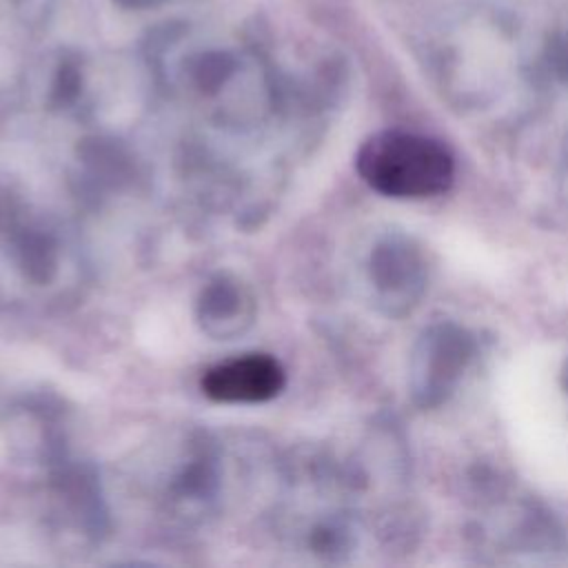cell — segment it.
<instances>
[{"mask_svg":"<svg viewBox=\"0 0 568 568\" xmlns=\"http://www.w3.org/2000/svg\"><path fill=\"white\" fill-rule=\"evenodd\" d=\"M355 169L373 191L397 200L439 195L455 178V162L444 144L406 131L371 135L355 155Z\"/></svg>","mask_w":568,"mask_h":568,"instance_id":"cell-1","label":"cell"},{"mask_svg":"<svg viewBox=\"0 0 568 568\" xmlns=\"http://www.w3.org/2000/svg\"><path fill=\"white\" fill-rule=\"evenodd\" d=\"M473 355L470 335L453 324L428 328L413 355V393L422 406L442 404Z\"/></svg>","mask_w":568,"mask_h":568,"instance_id":"cell-2","label":"cell"},{"mask_svg":"<svg viewBox=\"0 0 568 568\" xmlns=\"http://www.w3.org/2000/svg\"><path fill=\"white\" fill-rule=\"evenodd\" d=\"M286 384L280 359L268 353H244L213 364L202 375V393L222 404L268 402Z\"/></svg>","mask_w":568,"mask_h":568,"instance_id":"cell-3","label":"cell"},{"mask_svg":"<svg viewBox=\"0 0 568 568\" xmlns=\"http://www.w3.org/2000/svg\"><path fill=\"white\" fill-rule=\"evenodd\" d=\"M373 280L390 306H406L424 288V262L419 251L404 237H388L375 248Z\"/></svg>","mask_w":568,"mask_h":568,"instance_id":"cell-4","label":"cell"},{"mask_svg":"<svg viewBox=\"0 0 568 568\" xmlns=\"http://www.w3.org/2000/svg\"><path fill=\"white\" fill-rule=\"evenodd\" d=\"M564 388H566V395H568V362H566V368H564Z\"/></svg>","mask_w":568,"mask_h":568,"instance_id":"cell-5","label":"cell"}]
</instances>
